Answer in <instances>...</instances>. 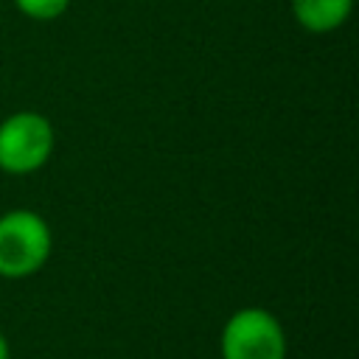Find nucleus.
I'll list each match as a JSON object with an SVG mask.
<instances>
[{
	"label": "nucleus",
	"mask_w": 359,
	"mask_h": 359,
	"mask_svg": "<svg viewBox=\"0 0 359 359\" xmlns=\"http://www.w3.org/2000/svg\"><path fill=\"white\" fill-rule=\"evenodd\" d=\"M0 359H11V348H8V339L3 331H0Z\"/></svg>",
	"instance_id": "6"
},
{
	"label": "nucleus",
	"mask_w": 359,
	"mask_h": 359,
	"mask_svg": "<svg viewBox=\"0 0 359 359\" xmlns=\"http://www.w3.org/2000/svg\"><path fill=\"white\" fill-rule=\"evenodd\" d=\"M286 331L264 306H244L233 311L219 334L222 359H286Z\"/></svg>",
	"instance_id": "2"
},
{
	"label": "nucleus",
	"mask_w": 359,
	"mask_h": 359,
	"mask_svg": "<svg viewBox=\"0 0 359 359\" xmlns=\"http://www.w3.org/2000/svg\"><path fill=\"white\" fill-rule=\"evenodd\" d=\"M53 126L45 115L34 109L11 112L0 121V171L6 174H34L53 154Z\"/></svg>",
	"instance_id": "3"
},
{
	"label": "nucleus",
	"mask_w": 359,
	"mask_h": 359,
	"mask_svg": "<svg viewBox=\"0 0 359 359\" xmlns=\"http://www.w3.org/2000/svg\"><path fill=\"white\" fill-rule=\"evenodd\" d=\"M53 250L50 224L28 208H14L0 216V278L22 280L36 275Z\"/></svg>",
	"instance_id": "1"
},
{
	"label": "nucleus",
	"mask_w": 359,
	"mask_h": 359,
	"mask_svg": "<svg viewBox=\"0 0 359 359\" xmlns=\"http://www.w3.org/2000/svg\"><path fill=\"white\" fill-rule=\"evenodd\" d=\"M353 0H292L297 25L309 34H331L348 22Z\"/></svg>",
	"instance_id": "4"
},
{
	"label": "nucleus",
	"mask_w": 359,
	"mask_h": 359,
	"mask_svg": "<svg viewBox=\"0 0 359 359\" xmlns=\"http://www.w3.org/2000/svg\"><path fill=\"white\" fill-rule=\"evenodd\" d=\"M14 6L36 22H50L70 8V0H14Z\"/></svg>",
	"instance_id": "5"
}]
</instances>
